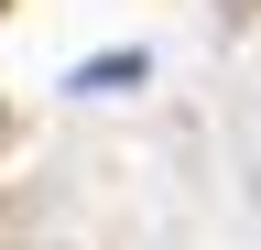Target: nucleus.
<instances>
[{"instance_id": "1", "label": "nucleus", "mask_w": 261, "mask_h": 250, "mask_svg": "<svg viewBox=\"0 0 261 250\" xmlns=\"http://www.w3.org/2000/svg\"><path fill=\"white\" fill-rule=\"evenodd\" d=\"M76 87H142V54H98V66H76Z\"/></svg>"}, {"instance_id": "2", "label": "nucleus", "mask_w": 261, "mask_h": 250, "mask_svg": "<svg viewBox=\"0 0 261 250\" xmlns=\"http://www.w3.org/2000/svg\"><path fill=\"white\" fill-rule=\"evenodd\" d=\"M0 11H11V0H0Z\"/></svg>"}]
</instances>
